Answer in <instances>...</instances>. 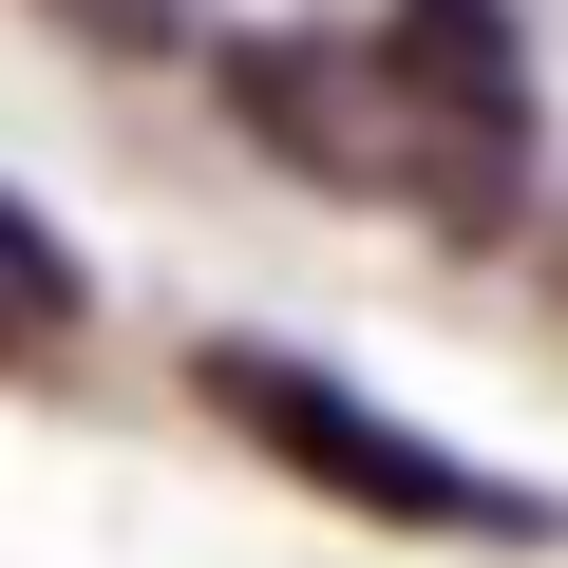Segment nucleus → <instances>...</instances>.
Here are the masks:
<instances>
[{
  "mask_svg": "<svg viewBox=\"0 0 568 568\" xmlns=\"http://www.w3.org/2000/svg\"><path fill=\"white\" fill-rule=\"evenodd\" d=\"M227 114L284 171L379 190L417 227L530 209V39L493 0H379V20H323V39H227Z\"/></svg>",
  "mask_w": 568,
  "mask_h": 568,
  "instance_id": "f257e3e1",
  "label": "nucleus"
},
{
  "mask_svg": "<svg viewBox=\"0 0 568 568\" xmlns=\"http://www.w3.org/2000/svg\"><path fill=\"white\" fill-rule=\"evenodd\" d=\"M39 342H77V246L0 190V361H39Z\"/></svg>",
  "mask_w": 568,
  "mask_h": 568,
  "instance_id": "7ed1b4c3",
  "label": "nucleus"
},
{
  "mask_svg": "<svg viewBox=\"0 0 568 568\" xmlns=\"http://www.w3.org/2000/svg\"><path fill=\"white\" fill-rule=\"evenodd\" d=\"M39 20L95 39V58H152V39H171V0H39Z\"/></svg>",
  "mask_w": 568,
  "mask_h": 568,
  "instance_id": "20e7f679",
  "label": "nucleus"
},
{
  "mask_svg": "<svg viewBox=\"0 0 568 568\" xmlns=\"http://www.w3.org/2000/svg\"><path fill=\"white\" fill-rule=\"evenodd\" d=\"M190 398H209L265 474H304V493H342V511H379V530H474V549H530V530H549V493L436 455L417 417H379L361 379L284 361V342H190Z\"/></svg>",
  "mask_w": 568,
  "mask_h": 568,
  "instance_id": "f03ea898",
  "label": "nucleus"
}]
</instances>
